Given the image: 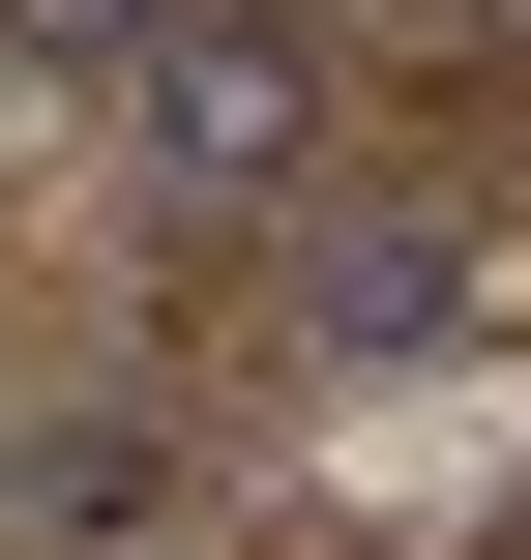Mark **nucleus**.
<instances>
[{
	"instance_id": "f257e3e1",
	"label": "nucleus",
	"mask_w": 531,
	"mask_h": 560,
	"mask_svg": "<svg viewBox=\"0 0 531 560\" xmlns=\"http://www.w3.org/2000/svg\"><path fill=\"white\" fill-rule=\"evenodd\" d=\"M118 177L207 207V236H266V207L325 177V30H296V0H148V30H118Z\"/></svg>"
},
{
	"instance_id": "f03ea898",
	"label": "nucleus",
	"mask_w": 531,
	"mask_h": 560,
	"mask_svg": "<svg viewBox=\"0 0 531 560\" xmlns=\"http://www.w3.org/2000/svg\"><path fill=\"white\" fill-rule=\"evenodd\" d=\"M473 325H531L503 236H325V354H473Z\"/></svg>"
},
{
	"instance_id": "7ed1b4c3",
	"label": "nucleus",
	"mask_w": 531,
	"mask_h": 560,
	"mask_svg": "<svg viewBox=\"0 0 531 560\" xmlns=\"http://www.w3.org/2000/svg\"><path fill=\"white\" fill-rule=\"evenodd\" d=\"M473 30H531V0H473Z\"/></svg>"
},
{
	"instance_id": "20e7f679",
	"label": "nucleus",
	"mask_w": 531,
	"mask_h": 560,
	"mask_svg": "<svg viewBox=\"0 0 531 560\" xmlns=\"http://www.w3.org/2000/svg\"><path fill=\"white\" fill-rule=\"evenodd\" d=\"M503 560H531V532H503Z\"/></svg>"
}]
</instances>
